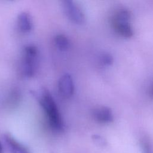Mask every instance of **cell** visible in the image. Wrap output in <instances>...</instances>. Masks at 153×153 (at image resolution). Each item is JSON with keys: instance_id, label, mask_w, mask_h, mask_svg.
<instances>
[{"instance_id": "cell-1", "label": "cell", "mask_w": 153, "mask_h": 153, "mask_svg": "<svg viewBox=\"0 0 153 153\" xmlns=\"http://www.w3.org/2000/svg\"><path fill=\"white\" fill-rule=\"evenodd\" d=\"M44 111L51 128L56 131L63 130L64 123L56 103L51 93L46 88H42L38 93L32 91Z\"/></svg>"}, {"instance_id": "cell-2", "label": "cell", "mask_w": 153, "mask_h": 153, "mask_svg": "<svg viewBox=\"0 0 153 153\" xmlns=\"http://www.w3.org/2000/svg\"><path fill=\"white\" fill-rule=\"evenodd\" d=\"M130 12L125 8L115 9L111 17L110 22L115 31L124 38H130L133 35V30L129 22Z\"/></svg>"}, {"instance_id": "cell-3", "label": "cell", "mask_w": 153, "mask_h": 153, "mask_svg": "<svg viewBox=\"0 0 153 153\" xmlns=\"http://www.w3.org/2000/svg\"><path fill=\"white\" fill-rule=\"evenodd\" d=\"M39 51L34 45H27L23 51V58L21 64V72L27 78L33 76L38 64Z\"/></svg>"}, {"instance_id": "cell-4", "label": "cell", "mask_w": 153, "mask_h": 153, "mask_svg": "<svg viewBox=\"0 0 153 153\" xmlns=\"http://www.w3.org/2000/svg\"><path fill=\"white\" fill-rule=\"evenodd\" d=\"M63 10L66 16L74 23L82 24L85 21V14L82 8L75 2L65 0L62 2Z\"/></svg>"}, {"instance_id": "cell-5", "label": "cell", "mask_w": 153, "mask_h": 153, "mask_svg": "<svg viewBox=\"0 0 153 153\" xmlns=\"http://www.w3.org/2000/svg\"><path fill=\"white\" fill-rule=\"evenodd\" d=\"M58 90L63 97L69 98L73 95L74 85L71 75L65 74L61 76L58 81Z\"/></svg>"}, {"instance_id": "cell-6", "label": "cell", "mask_w": 153, "mask_h": 153, "mask_svg": "<svg viewBox=\"0 0 153 153\" xmlns=\"http://www.w3.org/2000/svg\"><path fill=\"white\" fill-rule=\"evenodd\" d=\"M93 116L96 121L101 123H109L114 120V116L111 110L105 106L95 108L93 111Z\"/></svg>"}, {"instance_id": "cell-7", "label": "cell", "mask_w": 153, "mask_h": 153, "mask_svg": "<svg viewBox=\"0 0 153 153\" xmlns=\"http://www.w3.org/2000/svg\"><path fill=\"white\" fill-rule=\"evenodd\" d=\"M4 140L11 153H30L25 146L17 142L10 133L4 134Z\"/></svg>"}, {"instance_id": "cell-8", "label": "cell", "mask_w": 153, "mask_h": 153, "mask_svg": "<svg viewBox=\"0 0 153 153\" xmlns=\"http://www.w3.org/2000/svg\"><path fill=\"white\" fill-rule=\"evenodd\" d=\"M17 24L20 30L24 33L29 32L32 28V22L30 16L26 12H22L17 18Z\"/></svg>"}, {"instance_id": "cell-9", "label": "cell", "mask_w": 153, "mask_h": 153, "mask_svg": "<svg viewBox=\"0 0 153 153\" xmlns=\"http://www.w3.org/2000/svg\"><path fill=\"white\" fill-rule=\"evenodd\" d=\"M54 42L57 48L62 51H66L69 48V42L68 38L63 34H59L56 36Z\"/></svg>"}, {"instance_id": "cell-10", "label": "cell", "mask_w": 153, "mask_h": 153, "mask_svg": "<svg viewBox=\"0 0 153 153\" xmlns=\"http://www.w3.org/2000/svg\"><path fill=\"white\" fill-rule=\"evenodd\" d=\"M20 93L17 88L12 90L7 100V105L13 107L17 105L20 99Z\"/></svg>"}, {"instance_id": "cell-11", "label": "cell", "mask_w": 153, "mask_h": 153, "mask_svg": "<svg viewBox=\"0 0 153 153\" xmlns=\"http://www.w3.org/2000/svg\"><path fill=\"white\" fill-rule=\"evenodd\" d=\"M140 145L143 153H153V145L148 137H142L140 140Z\"/></svg>"}, {"instance_id": "cell-12", "label": "cell", "mask_w": 153, "mask_h": 153, "mask_svg": "<svg viewBox=\"0 0 153 153\" xmlns=\"http://www.w3.org/2000/svg\"><path fill=\"white\" fill-rule=\"evenodd\" d=\"M114 59L112 56L108 53H104L100 56V63L105 66L111 65L113 63Z\"/></svg>"}, {"instance_id": "cell-13", "label": "cell", "mask_w": 153, "mask_h": 153, "mask_svg": "<svg viewBox=\"0 0 153 153\" xmlns=\"http://www.w3.org/2000/svg\"><path fill=\"white\" fill-rule=\"evenodd\" d=\"M93 139L98 143L99 145H104L105 144V140H104L103 138H102L101 136H97V135H94L93 137Z\"/></svg>"}, {"instance_id": "cell-14", "label": "cell", "mask_w": 153, "mask_h": 153, "mask_svg": "<svg viewBox=\"0 0 153 153\" xmlns=\"http://www.w3.org/2000/svg\"><path fill=\"white\" fill-rule=\"evenodd\" d=\"M0 153H3V149H2V146L0 141Z\"/></svg>"}, {"instance_id": "cell-15", "label": "cell", "mask_w": 153, "mask_h": 153, "mask_svg": "<svg viewBox=\"0 0 153 153\" xmlns=\"http://www.w3.org/2000/svg\"><path fill=\"white\" fill-rule=\"evenodd\" d=\"M151 92H152V94H153V88H152V91H151Z\"/></svg>"}]
</instances>
